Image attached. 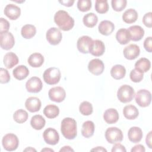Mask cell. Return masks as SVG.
Masks as SVG:
<instances>
[{
  "mask_svg": "<svg viewBox=\"0 0 152 152\" xmlns=\"http://www.w3.org/2000/svg\"><path fill=\"white\" fill-rule=\"evenodd\" d=\"M12 74L17 80H22L25 79L29 74V70L25 65H19L12 71Z\"/></svg>",
  "mask_w": 152,
  "mask_h": 152,
  "instance_id": "obj_26",
  "label": "cell"
},
{
  "mask_svg": "<svg viewBox=\"0 0 152 152\" xmlns=\"http://www.w3.org/2000/svg\"><path fill=\"white\" fill-rule=\"evenodd\" d=\"M104 121L109 124H113L118 122L119 119V114L118 111L113 108H110L105 110L103 114Z\"/></svg>",
  "mask_w": 152,
  "mask_h": 152,
  "instance_id": "obj_22",
  "label": "cell"
},
{
  "mask_svg": "<svg viewBox=\"0 0 152 152\" xmlns=\"http://www.w3.org/2000/svg\"><path fill=\"white\" fill-rule=\"evenodd\" d=\"M105 138L110 144H115L122 141L123 133L117 127H110L105 132Z\"/></svg>",
  "mask_w": 152,
  "mask_h": 152,
  "instance_id": "obj_6",
  "label": "cell"
},
{
  "mask_svg": "<svg viewBox=\"0 0 152 152\" xmlns=\"http://www.w3.org/2000/svg\"><path fill=\"white\" fill-rule=\"evenodd\" d=\"M77 8L80 11H88L91 8V1L90 0H79L77 2Z\"/></svg>",
  "mask_w": 152,
  "mask_h": 152,
  "instance_id": "obj_40",
  "label": "cell"
},
{
  "mask_svg": "<svg viewBox=\"0 0 152 152\" xmlns=\"http://www.w3.org/2000/svg\"><path fill=\"white\" fill-rule=\"evenodd\" d=\"M28 64L33 68H38L42 65L44 62V57L40 53H33L28 58Z\"/></svg>",
  "mask_w": 152,
  "mask_h": 152,
  "instance_id": "obj_24",
  "label": "cell"
},
{
  "mask_svg": "<svg viewBox=\"0 0 152 152\" xmlns=\"http://www.w3.org/2000/svg\"><path fill=\"white\" fill-rule=\"evenodd\" d=\"M94 124L91 121H87L83 123L81 129V134L85 138H90L93 135L94 132Z\"/></svg>",
  "mask_w": 152,
  "mask_h": 152,
  "instance_id": "obj_28",
  "label": "cell"
},
{
  "mask_svg": "<svg viewBox=\"0 0 152 152\" xmlns=\"http://www.w3.org/2000/svg\"><path fill=\"white\" fill-rule=\"evenodd\" d=\"M41 101L36 97H30L27 99L25 102L26 109L30 112H38L41 107Z\"/></svg>",
  "mask_w": 152,
  "mask_h": 152,
  "instance_id": "obj_18",
  "label": "cell"
},
{
  "mask_svg": "<svg viewBox=\"0 0 152 152\" xmlns=\"http://www.w3.org/2000/svg\"><path fill=\"white\" fill-rule=\"evenodd\" d=\"M127 30L129 33L131 40L134 42H137L141 40L144 35V30L140 26H132Z\"/></svg>",
  "mask_w": 152,
  "mask_h": 152,
  "instance_id": "obj_19",
  "label": "cell"
},
{
  "mask_svg": "<svg viewBox=\"0 0 152 152\" xmlns=\"http://www.w3.org/2000/svg\"><path fill=\"white\" fill-rule=\"evenodd\" d=\"M105 51L104 43L100 40H94L91 44L89 53L95 56H100L103 55Z\"/></svg>",
  "mask_w": 152,
  "mask_h": 152,
  "instance_id": "obj_16",
  "label": "cell"
},
{
  "mask_svg": "<svg viewBox=\"0 0 152 152\" xmlns=\"http://www.w3.org/2000/svg\"><path fill=\"white\" fill-rule=\"evenodd\" d=\"M143 73L138 71L136 69H133L131 70L129 77L132 81L134 83H139L143 79Z\"/></svg>",
  "mask_w": 152,
  "mask_h": 152,
  "instance_id": "obj_41",
  "label": "cell"
},
{
  "mask_svg": "<svg viewBox=\"0 0 152 152\" xmlns=\"http://www.w3.org/2000/svg\"><path fill=\"white\" fill-rule=\"evenodd\" d=\"M145 151V147H144V145H141V144H138L135 145L134 147H133L132 148V149L131 150V152H144Z\"/></svg>",
  "mask_w": 152,
  "mask_h": 152,
  "instance_id": "obj_47",
  "label": "cell"
},
{
  "mask_svg": "<svg viewBox=\"0 0 152 152\" xmlns=\"http://www.w3.org/2000/svg\"><path fill=\"white\" fill-rule=\"evenodd\" d=\"M135 96L134 88L129 85L125 84L121 86L117 92V97L119 100L124 103L132 101Z\"/></svg>",
  "mask_w": 152,
  "mask_h": 152,
  "instance_id": "obj_3",
  "label": "cell"
},
{
  "mask_svg": "<svg viewBox=\"0 0 152 152\" xmlns=\"http://www.w3.org/2000/svg\"><path fill=\"white\" fill-rule=\"evenodd\" d=\"M18 58L17 56V55L12 52L7 53L3 59L4 64L5 66L8 68L10 69L15 66L18 63Z\"/></svg>",
  "mask_w": 152,
  "mask_h": 152,
  "instance_id": "obj_23",
  "label": "cell"
},
{
  "mask_svg": "<svg viewBox=\"0 0 152 152\" xmlns=\"http://www.w3.org/2000/svg\"><path fill=\"white\" fill-rule=\"evenodd\" d=\"M151 67V63L149 59L145 58H141L135 64V69L144 73L147 72Z\"/></svg>",
  "mask_w": 152,
  "mask_h": 152,
  "instance_id": "obj_29",
  "label": "cell"
},
{
  "mask_svg": "<svg viewBox=\"0 0 152 152\" xmlns=\"http://www.w3.org/2000/svg\"><path fill=\"white\" fill-rule=\"evenodd\" d=\"M48 95L50 100L61 103L65 99L66 93L64 88L58 86L51 88L48 92Z\"/></svg>",
  "mask_w": 152,
  "mask_h": 152,
  "instance_id": "obj_9",
  "label": "cell"
},
{
  "mask_svg": "<svg viewBox=\"0 0 152 152\" xmlns=\"http://www.w3.org/2000/svg\"><path fill=\"white\" fill-rule=\"evenodd\" d=\"M9 22L4 18H0V33L8 32L10 28Z\"/></svg>",
  "mask_w": 152,
  "mask_h": 152,
  "instance_id": "obj_43",
  "label": "cell"
},
{
  "mask_svg": "<svg viewBox=\"0 0 152 152\" xmlns=\"http://www.w3.org/2000/svg\"><path fill=\"white\" fill-rule=\"evenodd\" d=\"M144 48L148 52L152 51V37L151 36L147 37L144 42Z\"/></svg>",
  "mask_w": 152,
  "mask_h": 152,
  "instance_id": "obj_45",
  "label": "cell"
},
{
  "mask_svg": "<svg viewBox=\"0 0 152 152\" xmlns=\"http://www.w3.org/2000/svg\"><path fill=\"white\" fill-rule=\"evenodd\" d=\"M112 7L115 11H122L125 8L127 4L126 0H112L111 1Z\"/></svg>",
  "mask_w": 152,
  "mask_h": 152,
  "instance_id": "obj_39",
  "label": "cell"
},
{
  "mask_svg": "<svg viewBox=\"0 0 152 152\" xmlns=\"http://www.w3.org/2000/svg\"><path fill=\"white\" fill-rule=\"evenodd\" d=\"M10 78V75L7 69L1 68L0 70V83L1 84L8 83Z\"/></svg>",
  "mask_w": 152,
  "mask_h": 152,
  "instance_id": "obj_42",
  "label": "cell"
},
{
  "mask_svg": "<svg viewBox=\"0 0 152 152\" xmlns=\"http://www.w3.org/2000/svg\"><path fill=\"white\" fill-rule=\"evenodd\" d=\"M123 113L125 118L129 120H132L137 118L139 112L135 106L129 104L124 107L123 109Z\"/></svg>",
  "mask_w": 152,
  "mask_h": 152,
  "instance_id": "obj_25",
  "label": "cell"
},
{
  "mask_svg": "<svg viewBox=\"0 0 152 152\" xmlns=\"http://www.w3.org/2000/svg\"><path fill=\"white\" fill-rule=\"evenodd\" d=\"M36 33V28L34 26L31 24H26L22 27L21 34L23 37L29 39L33 37Z\"/></svg>",
  "mask_w": 152,
  "mask_h": 152,
  "instance_id": "obj_32",
  "label": "cell"
},
{
  "mask_svg": "<svg viewBox=\"0 0 152 152\" xmlns=\"http://www.w3.org/2000/svg\"><path fill=\"white\" fill-rule=\"evenodd\" d=\"M151 134H152V131H150L149 133L147 135L146 138H145L146 144L148 145V147L150 148H152V146H151V137H152Z\"/></svg>",
  "mask_w": 152,
  "mask_h": 152,
  "instance_id": "obj_48",
  "label": "cell"
},
{
  "mask_svg": "<svg viewBox=\"0 0 152 152\" xmlns=\"http://www.w3.org/2000/svg\"><path fill=\"white\" fill-rule=\"evenodd\" d=\"M46 121L44 118L40 115L33 116L30 121V124L33 128L36 130L42 129L45 125Z\"/></svg>",
  "mask_w": 152,
  "mask_h": 152,
  "instance_id": "obj_34",
  "label": "cell"
},
{
  "mask_svg": "<svg viewBox=\"0 0 152 152\" xmlns=\"http://www.w3.org/2000/svg\"><path fill=\"white\" fill-rule=\"evenodd\" d=\"M91 151H105L106 152L107 150L103 148V147H96V148H94L91 150Z\"/></svg>",
  "mask_w": 152,
  "mask_h": 152,
  "instance_id": "obj_51",
  "label": "cell"
},
{
  "mask_svg": "<svg viewBox=\"0 0 152 152\" xmlns=\"http://www.w3.org/2000/svg\"><path fill=\"white\" fill-rule=\"evenodd\" d=\"M4 12L5 15L11 20H17L21 14L20 8L12 4L7 5L4 8Z\"/></svg>",
  "mask_w": 152,
  "mask_h": 152,
  "instance_id": "obj_17",
  "label": "cell"
},
{
  "mask_svg": "<svg viewBox=\"0 0 152 152\" xmlns=\"http://www.w3.org/2000/svg\"><path fill=\"white\" fill-rule=\"evenodd\" d=\"M74 151V150L70 146H68V145L64 146L59 150L60 152H61V151Z\"/></svg>",
  "mask_w": 152,
  "mask_h": 152,
  "instance_id": "obj_50",
  "label": "cell"
},
{
  "mask_svg": "<svg viewBox=\"0 0 152 152\" xmlns=\"http://www.w3.org/2000/svg\"><path fill=\"white\" fill-rule=\"evenodd\" d=\"M54 151V150H52V149H50V148H43V149H42V150H41V151L42 152V151Z\"/></svg>",
  "mask_w": 152,
  "mask_h": 152,
  "instance_id": "obj_53",
  "label": "cell"
},
{
  "mask_svg": "<svg viewBox=\"0 0 152 152\" xmlns=\"http://www.w3.org/2000/svg\"><path fill=\"white\" fill-rule=\"evenodd\" d=\"M44 141L49 145H56L59 140V135L56 129L52 128H48L43 133Z\"/></svg>",
  "mask_w": 152,
  "mask_h": 152,
  "instance_id": "obj_10",
  "label": "cell"
},
{
  "mask_svg": "<svg viewBox=\"0 0 152 152\" xmlns=\"http://www.w3.org/2000/svg\"><path fill=\"white\" fill-rule=\"evenodd\" d=\"M1 47L2 49L8 50L12 49L15 44V39L11 32L0 33Z\"/></svg>",
  "mask_w": 152,
  "mask_h": 152,
  "instance_id": "obj_12",
  "label": "cell"
},
{
  "mask_svg": "<svg viewBox=\"0 0 152 152\" xmlns=\"http://www.w3.org/2000/svg\"><path fill=\"white\" fill-rule=\"evenodd\" d=\"M97 16L93 12H90L86 14L83 18V22L84 26L88 28H92L94 27L97 23Z\"/></svg>",
  "mask_w": 152,
  "mask_h": 152,
  "instance_id": "obj_35",
  "label": "cell"
},
{
  "mask_svg": "<svg viewBox=\"0 0 152 152\" xmlns=\"http://www.w3.org/2000/svg\"><path fill=\"white\" fill-rule=\"evenodd\" d=\"M79 110L83 115H90L93 113V110L92 104L87 101H84L80 104L79 106Z\"/></svg>",
  "mask_w": 152,
  "mask_h": 152,
  "instance_id": "obj_38",
  "label": "cell"
},
{
  "mask_svg": "<svg viewBox=\"0 0 152 152\" xmlns=\"http://www.w3.org/2000/svg\"><path fill=\"white\" fill-rule=\"evenodd\" d=\"M42 87V82L37 77H31L26 83V88L27 91L30 93H39L41 91Z\"/></svg>",
  "mask_w": 152,
  "mask_h": 152,
  "instance_id": "obj_11",
  "label": "cell"
},
{
  "mask_svg": "<svg viewBox=\"0 0 152 152\" xmlns=\"http://www.w3.org/2000/svg\"><path fill=\"white\" fill-rule=\"evenodd\" d=\"M124 57L128 60H133L136 59L140 53V49L138 45L135 44H131L126 46L123 51Z\"/></svg>",
  "mask_w": 152,
  "mask_h": 152,
  "instance_id": "obj_15",
  "label": "cell"
},
{
  "mask_svg": "<svg viewBox=\"0 0 152 152\" xmlns=\"http://www.w3.org/2000/svg\"><path fill=\"white\" fill-rule=\"evenodd\" d=\"M98 29L100 34L104 36H108L113 31L115 25L110 21L103 20L100 23Z\"/></svg>",
  "mask_w": 152,
  "mask_h": 152,
  "instance_id": "obj_21",
  "label": "cell"
},
{
  "mask_svg": "<svg viewBox=\"0 0 152 152\" xmlns=\"http://www.w3.org/2000/svg\"><path fill=\"white\" fill-rule=\"evenodd\" d=\"M143 24L148 28L152 27V12H149L146 13L142 18Z\"/></svg>",
  "mask_w": 152,
  "mask_h": 152,
  "instance_id": "obj_44",
  "label": "cell"
},
{
  "mask_svg": "<svg viewBox=\"0 0 152 152\" xmlns=\"http://www.w3.org/2000/svg\"><path fill=\"white\" fill-rule=\"evenodd\" d=\"M112 152H118V151H121V152H126V149L124 145H122L120 143H115L114 145L112 147Z\"/></svg>",
  "mask_w": 152,
  "mask_h": 152,
  "instance_id": "obj_46",
  "label": "cell"
},
{
  "mask_svg": "<svg viewBox=\"0 0 152 152\" xmlns=\"http://www.w3.org/2000/svg\"><path fill=\"white\" fill-rule=\"evenodd\" d=\"M54 21L58 27L64 31L71 30L74 26V20L64 10H59L54 15Z\"/></svg>",
  "mask_w": 152,
  "mask_h": 152,
  "instance_id": "obj_1",
  "label": "cell"
},
{
  "mask_svg": "<svg viewBox=\"0 0 152 152\" xmlns=\"http://www.w3.org/2000/svg\"><path fill=\"white\" fill-rule=\"evenodd\" d=\"M59 2L66 7H71L74 3V0H66V1H59Z\"/></svg>",
  "mask_w": 152,
  "mask_h": 152,
  "instance_id": "obj_49",
  "label": "cell"
},
{
  "mask_svg": "<svg viewBox=\"0 0 152 152\" xmlns=\"http://www.w3.org/2000/svg\"><path fill=\"white\" fill-rule=\"evenodd\" d=\"M142 136L143 134L141 129L137 126L131 127L128 132V139L133 143L139 142L141 140Z\"/></svg>",
  "mask_w": 152,
  "mask_h": 152,
  "instance_id": "obj_20",
  "label": "cell"
},
{
  "mask_svg": "<svg viewBox=\"0 0 152 152\" xmlns=\"http://www.w3.org/2000/svg\"><path fill=\"white\" fill-rule=\"evenodd\" d=\"M48 42L52 45H58L62 38V34L59 28L56 27L50 28L46 34Z\"/></svg>",
  "mask_w": 152,
  "mask_h": 152,
  "instance_id": "obj_8",
  "label": "cell"
},
{
  "mask_svg": "<svg viewBox=\"0 0 152 152\" xmlns=\"http://www.w3.org/2000/svg\"><path fill=\"white\" fill-rule=\"evenodd\" d=\"M116 39L121 45H126L131 40V37L128 30L126 28H121L116 34Z\"/></svg>",
  "mask_w": 152,
  "mask_h": 152,
  "instance_id": "obj_27",
  "label": "cell"
},
{
  "mask_svg": "<svg viewBox=\"0 0 152 152\" xmlns=\"http://www.w3.org/2000/svg\"><path fill=\"white\" fill-rule=\"evenodd\" d=\"M151 101V94L148 90L141 89L137 92L135 94V102L140 107H145L148 106Z\"/></svg>",
  "mask_w": 152,
  "mask_h": 152,
  "instance_id": "obj_7",
  "label": "cell"
},
{
  "mask_svg": "<svg viewBox=\"0 0 152 152\" xmlns=\"http://www.w3.org/2000/svg\"><path fill=\"white\" fill-rule=\"evenodd\" d=\"M2 144L4 148L8 151L15 150L19 144L18 137L14 134L9 133L5 135L2 140Z\"/></svg>",
  "mask_w": 152,
  "mask_h": 152,
  "instance_id": "obj_5",
  "label": "cell"
},
{
  "mask_svg": "<svg viewBox=\"0 0 152 152\" xmlns=\"http://www.w3.org/2000/svg\"><path fill=\"white\" fill-rule=\"evenodd\" d=\"M137 18L138 13L133 8H129L126 10L122 15L123 21L127 24H131L135 22Z\"/></svg>",
  "mask_w": 152,
  "mask_h": 152,
  "instance_id": "obj_31",
  "label": "cell"
},
{
  "mask_svg": "<svg viewBox=\"0 0 152 152\" xmlns=\"http://www.w3.org/2000/svg\"><path fill=\"white\" fill-rule=\"evenodd\" d=\"M61 71L56 67L46 69L43 75L45 82L49 85H54L59 83L61 79Z\"/></svg>",
  "mask_w": 152,
  "mask_h": 152,
  "instance_id": "obj_4",
  "label": "cell"
},
{
  "mask_svg": "<svg viewBox=\"0 0 152 152\" xmlns=\"http://www.w3.org/2000/svg\"><path fill=\"white\" fill-rule=\"evenodd\" d=\"M95 10L99 14H104L108 11L109 5L107 1L97 0L95 2Z\"/></svg>",
  "mask_w": 152,
  "mask_h": 152,
  "instance_id": "obj_37",
  "label": "cell"
},
{
  "mask_svg": "<svg viewBox=\"0 0 152 152\" xmlns=\"http://www.w3.org/2000/svg\"><path fill=\"white\" fill-rule=\"evenodd\" d=\"M61 131L66 139H74L77 135V122L75 120L71 118H64L61 122Z\"/></svg>",
  "mask_w": 152,
  "mask_h": 152,
  "instance_id": "obj_2",
  "label": "cell"
},
{
  "mask_svg": "<svg viewBox=\"0 0 152 152\" xmlns=\"http://www.w3.org/2000/svg\"><path fill=\"white\" fill-rule=\"evenodd\" d=\"M92 39L88 36H83L80 37L77 43V49L82 53H89V49L92 43Z\"/></svg>",
  "mask_w": 152,
  "mask_h": 152,
  "instance_id": "obj_13",
  "label": "cell"
},
{
  "mask_svg": "<svg viewBox=\"0 0 152 152\" xmlns=\"http://www.w3.org/2000/svg\"><path fill=\"white\" fill-rule=\"evenodd\" d=\"M28 116V113L23 109H18L16 110L13 115L14 120L18 124L25 122L27 120Z\"/></svg>",
  "mask_w": 152,
  "mask_h": 152,
  "instance_id": "obj_36",
  "label": "cell"
},
{
  "mask_svg": "<svg viewBox=\"0 0 152 152\" xmlns=\"http://www.w3.org/2000/svg\"><path fill=\"white\" fill-rule=\"evenodd\" d=\"M88 69L93 74L99 75L102 74L104 71V64L102 61L99 59H93L89 62Z\"/></svg>",
  "mask_w": 152,
  "mask_h": 152,
  "instance_id": "obj_14",
  "label": "cell"
},
{
  "mask_svg": "<svg viewBox=\"0 0 152 152\" xmlns=\"http://www.w3.org/2000/svg\"><path fill=\"white\" fill-rule=\"evenodd\" d=\"M24 151H36V150H35L34 148L30 147H27V148L24 149Z\"/></svg>",
  "mask_w": 152,
  "mask_h": 152,
  "instance_id": "obj_52",
  "label": "cell"
},
{
  "mask_svg": "<svg viewBox=\"0 0 152 152\" xmlns=\"http://www.w3.org/2000/svg\"><path fill=\"white\" fill-rule=\"evenodd\" d=\"M125 74V68L121 65H115L110 70V75L115 80H121L123 78Z\"/></svg>",
  "mask_w": 152,
  "mask_h": 152,
  "instance_id": "obj_30",
  "label": "cell"
},
{
  "mask_svg": "<svg viewBox=\"0 0 152 152\" xmlns=\"http://www.w3.org/2000/svg\"><path fill=\"white\" fill-rule=\"evenodd\" d=\"M59 113V107L54 104H48L43 109V114L49 119H53Z\"/></svg>",
  "mask_w": 152,
  "mask_h": 152,
  "instance_id": "obj_33",
  "label": "cell"
}]
</instances>
